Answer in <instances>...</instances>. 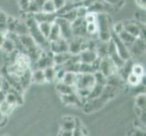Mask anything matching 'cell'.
<instances>
[{"label": "cell", "instance_id": "1", "mask_svg": "<svg viewBox=\"0 0 146 136\" xmlns=\"http://www.w3.org/2000/svg\"><path fill=\"white\" fill-rule=\"evenodd\" d=\"M26 24L28 28V34L34 39V41L41 48L43 51H50V42L46 37L43 36V34L40 32L38 28V24L36 20L30 15L26 20Z\"/></svg>", "mask_w": 146, "mask_h": 136}, {"label": "cell", "instance_id": "2", "mask_svg": "<svg viewBox=\"0 0 146 136\" xmlns=\"http://www.w3.org/2000/svg\"><path fill=\"white\" fill-rule=\"evenodd\" d=\"M97 27H98V36L101 41H109L111 39V19L107 14L99 13L97 14Z\"/></svg>", "mask_w": 146, "mask_h": 136}, {"label": "cell", "instance_id": "3", "mask_svg": "<svg viewBox=\"0 0 146 136\" xmlns=\"http://www.w3.org/2000/svg\"><path fill=\"white\" fill-rule=\"evenodd\" d=\"M111 39L113 40V42L116 48V52L120 55V57L122 58L123 61H127L131 59V54L127 47V45L125 44L117 34H115L112 30V34H111Z\"/></svg>", "mask_w": 146, "mask_h": 136}, {"label": "cell", "instance_id": "4", "mask_svg": "<svg viewBox=\"0 0 146 136\" xmlns=\"http://www.w3.org/2000/svg\"><path fill=\"white\" fill-rule=\"evenodd\" d=\"M94 84H95L94 74H78L77 82L76 84H75V89L92 90Z\"/></svg>", "mask_w": 146, "mask_h": 136}, {"label": "cell", "instance_id": "5", "mask_svg": "<svg viewBox=\"0 0 146 136\" xmlns=\"http://www.w3.org/2000/svg\"><path fill=\"white\" fill-rule=\"evenodd\" d=\"M54 23L59 27L60 32H61V36L64 39L69 41L70 39L74 37L71 23L67 21L66 19H64L62 17H56V18L54 20Z\"/></svg>", "mask_w": 146, "mask_h": 136}, {"label": "cell", "instance_id": "6", "mask_svg": "<svg viewBox=\"0 0 146 136\" xmlns=\"http://www.w3.org/2000/svg\"><path fill=\"white\" fill-rule=\"evenodd\" d=\"M98 71L108 78L111 75H113V74L118 72V69L116 68V66L114 65V64L113 63L112 60L110 59L109 56H105V57L101 58Z\"/></svg>", "mask_w": 146, "mask_h": 136}, {"label": "cell", "instance_id": "7", "mask_svg": "<svg viewBox=\"0 0 146 136\" xmlns=\"http://www.w3.org/2000/svg\"><path fill=\"white\" fill-rule=\"evenodd\" d=\"M123 29L125 31H127L129 34H132L135 38L138 37H143V27H141L139 25V21L133 22V21H126L123 22Z\"/></svg>", "mask_w": 146, "mask_h": 136}, {"label": "cell", "instance_id": "8", "mask_svg": "<svg viewBox=\"0 0 146 136\" xmlns=\"http://www.w3.org/2000/svg\"><path fill=\"white\" fill-rule=\"evenodd\" d=\"M72 26V31L74 36H80L84 37L87 36L86 30H85V26H86V22L82 17H77L74 22L71 23Z\"/></svg>", "mask_w": 146, "mask_h": 136}, {"label": "cell", "instance_id": "9", "mask_svg": "<svg viewBox=\"0 0 146 136\" xmlns=\"http://www.w3.org/2000/svg\"><path fill=\"white\" fill-rule=\"evenodd\" d=\"M84 37L74 36L68 41V52L71 54H79L84 49Z\"/></svg>", "mask_w": 146, "mask_h": 136}, {"label": "cell", "instance_id": "10", "mask_svg": "<svg viewBox=\"0 0 146 136\" xmlns=\"http://www.w3.org/2000/svg\"><path fill=\"white\" fill-rule=\"evenodd\" d=\"M127 47L129 49L131 55H132V54L135 55L143 54L145 51V40L143 37H138L132 44L127 45Z\"/></svg>", "mask_w": 146, "mask_h": 136}, {"label": "cell", "instance_id": "11", "mask_svg": "<svg viewBox=\"0 0 146 136\" xmlns=\"http://www.w3.org/2000/svg\"><path fill=\"white\" fill-rule=\"evenodd\" d=\"M50 51L53 54L68 52V41L61 37L56 41L50 42Z\"/></svg>", "mask_w": 146, "mask_h": 136}, {"label": "cell", "instance_id": "12", "mask_svg": "<svg viewBox=\"0 0 146 136\" xmlns=\"http://www.w3.org/2000/svg\"><path fill=\"white\" fill-rule=\"evenodd\" d=\"M78 56L80 59V62L86 63V64H92L98 58V55L96 52H95V50L91 49V48L82 50V51L79 53Z\"/></svg>", "mask_w": 146, "mask_h": 136}, {"label": "cell", "instance_id": "13", "mask_svg": "<svg viewBox=\"0 0 146 136\" xmlns=\"http://www.w3.org/2000/svg\"><path fill=\"white\" fill-rule=\"evenodd\" d=\"M33 18L36 20L37 24L39 23H44V22H48V23H54L55 18H56V14H48L44 12H38L34 15H31Z\"/></svg>", "mask_w": 146, "mask_h": 136}, {"label": "cell", "instance_id": "14", "mask_svg": "<svg viewBox=\"0 0 146 136\" xmlns=\"http://www.w3.org/2000/svg\"><path fill=\"white\" fill-rule=\"evenodd\" d=\"M60 96H61V99L64 102V103L67 105H73V106H74V105L83 104V101L78 96V94L76 93L66 94V95H60Z\"/></svg>", "mask_w": 146, "mask_h": 136}, {"label": "cell", "instance_id": "15", "mask_svg": "<svg viewBox=\"0 0 146 136\" xmlns=\"http://www.w3.org/2000/svg\"><path fill=\"white\" fill-rule=\"evenodd\" d=\"M77 118H74L72 116H64L63 118L62 123H61V128L62 130H66V131H74V128L77 125Z\"/></svg>", "mask_w": 146, "mask_h": 136}, {"label": "cell", "instance_id": "16", "mask_svg": "<svg viewBox=\"0 0 146 136\" xmlns=\"http://www.w3.org/2000/svg\"><path fill=\"white\" fill-rule=\"evenodd\" d=\"M56 91L60 95H66V94H71L74 93H76L75 86H71V85L65 84L61 81H57Z\"/></svg>", "mask_w": 146, "mask_h": 136}, {"label": "cell", "instance_id": "17", "mask_svg": "<svg viewBox=\"0 0 146 136\" xmlns=\"http://www.w3.org/2000/svg\"><path fill=\"white\" fill-rule=\"evenodd\" d=\"M31 77H32V83H35L36 84H44L46 83L43 69L35 68L32 71Z\"/></svg>", "mask_w": 146, "mask_h": 136}, {"label": "cell", "instance_id": "18", "mask_svg": "<svg viewBox=\"0 0 146 136\" xmlns=\"http://www.w3.org/2000/svg\"><path fill=\"white\" fill-rule=\"evenodd\" d=\"M77 76H78L77 73L65 72L61 80V82H63L65 84L71 85V86H75V84H76V82H77Z\"/></svg>", "mask_w": 146, "mask_h": 136}, {"label": "cell", "instance_id": "19", "mask_svg": "<svg viewBox=\"0 0 146 136\" xmlns=\"http://www.w3.org/2000/svg\"><path fill=\"white\" fill-rule=\"evenodd\" d=\"M32 71L31 69H27L26 72L23 74V75L19 78V84L21 85V87L23 88V90L25 91L26 89H27V87L30 85V84L32 83Z\"/></svg>", "mask_w": 146, "mask_h": 136}, {"label": "cell", "instance_id": "20", "mask_svg": "<svg viewBox=\"0 0 146 136\" xmlns=\"http://www.w3.org/2000/svg\"><path fill=\"white\" fill-rule=\"evenodd\" d=\"M73 54H71L69 52L64 53H59V54H54V65H62L66 61L71 58Z\"/></svg>", "mask_w": 146, "mask_h": 136}, {"label": "cell", "instance_id": "21", "mask_svg": "<svg viewBox=\"0 0 146 136\" xmlns=\"http://www.w3.org/2000/svg\"><path fill=\"white\" fill-rule=\"evenodd\" d=\"M44 77H46V83H53L54 81L56 80V70L54 66H48L44 69Z\"/></svg>", "mask_w": 146, "mask_h": 136}, {"label": "cell", "instance_id": "22", "mask_svg": "<svg viewBox=\"0 0 146 136\" xmlns=\"http://www.w3.org/2000/svg\"><path fill=\"white\" fill-rule=\"evenodd\" d=\"M61 32H60V29L59 27L57 26L56 24L54 22L52 25V27H51V31H50V34L47 37L48 41L49 42H54V41H56L59 38H61Z\"/></svg>", "mask_w": 146, "mask_h": 136}, {"label": "cell", "instance_id": "23", "mask_svg": "<svg viewBox=\"0 0 146 136\" xmlns=\"http://www.w3.org/2000/svg\"><path fill=\"white\" fill-rule=\"evenodd\" d=\"M14 108H15L14 105L7 103L6 100L0 103V113L3 115H5V116H8L14 111Z\"/></svg>", "mask_w": 146, "mask_h": 136}, {"label": "cell", "instance_id": "24", "mask_svg": "<svg viewBox=\"0 0 146 136\" xmlns=\"http://www.w3.org/2000/svg\"><path fill=\"white\" fill-rule=\"evenodd\" d=\"M117 34L119 36V37L121 38V40H122V41L126 45H129L130 44H132L134 41V40L136 39L134 36H133L131 34H129L127 31H125L124 29H123L122 31H121L120 33H118Z\"/></svg>", "mask_w": 146, "mask_h": 136}, {"label": "cell", "instance_id": "25", "mask_svg": "<svg viewBox=\"0 0 146 136\" xmlns=\"http://www.w3.org/2000/svg\"><path fill=\"white\" fill-rule=\"evenodd\" d=\"M143 77H139V76H137L136 74H133L132 72H131L127 75V77L125 80H126L127 83L130 85H132V86H133V87H136L137 85H139L141 83L143 82Z\"/></svg>", "mask_w": 146, "mask_h": 136}, {"label": "cell", "instance_id": "26", "mask_svg": "<svg viewBox=\"0 0 146 136\" xmlns=\"http://www.w3.org/2000/svg\"><path fill=\"white\" fill-rule=\"evenodd\" d=\"M1 49L4 52H6L7 54H10L16 50V47H15V44L12 40L6 37V40L4 41L2 46H1Z\"/></svg>", "mask_w": 146, "mask_h": 136}, {"label": "cell", "instance_id": "27", "mask_svg": "<svg viewBox=\"0 0 146 136\" xmlns=\"http://www.w3.org/2000/svg\"><path fill=\"white\" fill-rule=\"evenodd\" d=\"M52 25H53V23H48V22H44V23L38 24V28L44 37H46V38L48 37L50 31H51Z\"/></svg>", "mask_w": 146, "mask_h": 136}, {"label": "cell", "instance_id": "28", "mask_svg": "<svg viewBox=\"0 0 146 136\" xmlns=\"http://www.w3.org/2000/svg\"><path fill=\"white\" fill-rule=\"evenodd\" d=\"M42 12L48 13V14H55L56 8H55L52 0H46V1H44L42 7Z\"/></svg>", "mask_w": 146, "mask_h": 136}, {"label": "cell", "instance_id": "29", "mask_svg": "<svg viewBox=\"0 0 146 136\" xmlns=\"http://www.w3.org/2000/svg\"><path fill=\"white\" fill-rule=\"evenodd\" d=\"M78 74H94V70L91 64L80 62L78 67Z\"/></svg>", "mask_w": 146, "mask_h": 136}, {"label": "cell", "instance_id": "30", "mask_svg": "<svg viewBox=\"0 0 146 136\" xmlns=\"http://www.w3.org/2000/svg\"><path fill=\"white\" fill-rule=\"evenodd\" d=\"M42 11V7L40 6V5L35 0V1H32L30 2L29 6L27 7V14L28 13L29 15H34L36 13H38V12H41Z\"/></svg>", "mask_w": 146, "mask_h": 136}, {"label": "cell", "instance_id": "31", "mask_svg": "<svg viewBox=\"0 0 146 136\" xmlns=\"http://www.w3.org/2000/svg\"><path fill=\"white\" fill-rule=\"evenodd\" d=\"M145 101H146V97H145V94H139L136 98H135V107L141 109L143 111H145Z\"/></svg>", "mask_w": 146, "mask_h": 136}, {"label": "cell", "instance_id": "32", "mask_svg": "<svg viewBox=\"0 0 146 136\" xmlns=\"http://www.w3.org/2000/svg\"><path fill=\"white\" fill-rule=\"evenodd\" d=\"M131 72L134 74H136L139 77L144 76V68H143V65L140 64H133Z\"/></svg>", "mask_w": 146, "mask_h": 136}, {"label": "cell", "instance_id": "33", "mask_svg": "<svg viewBox=\"0 0 146 136\" xmlns=\"http://www.w3.org/2000/svg\"><path fill=\"white\" fill-rule=\"evenodd\" d=\"M60 17H64V19H66L67 21H69L70 23H72L74 22L75 19L77 18V14H76V7H74L73 9H71L70 11L66 12L65 14H64L63 16H60Z\"/></svg>", "mask_w": 146, "mask_h": 136}, {"label": "cell", "instance_id": "34", "mask_svg": "<svg viewBox=\"0 0 146 136\" xmlns=\"http://www.w3.org/2000/svg\"><path fill=\"white\" fill-rule=\"evenodd\" d=\"M85 30H86V34L89 36H93L94 34L98 33V27H97V23L94 22V23H86V26H85Z\"/></svg>", "mask_w": 146, "mask_h": 136}, {"label": "cell", "instance_id": "35", "mask_svg": "<svg viewBox=\"0 0 146 136\" xmlns=\"http://www.w3.org/2000/svg\"><path fill=\"white\" fill-rule=\"evenodd\" d=\"M94 78H95V84H102V85H106L107 84V77L100 73L99 71L94 73Z\"/></svg>", "mask_w": 146, "mask_h": 136}, {"label": "cell", "instance_id": "36", "mask_svg": "<svg viewBox=\"0 0 146 136\" xmlns=\"http://www.w3.org/2000/svg\"><path fill=\"white\" fill-rule=\"evenodd\" d=\"M73 136H87V132L82 124L76 125V127L73 131Z\"/></svg>", "mask_w": 146, "mask_h": 136}, {"label": "cell", "instance_id": "37", "mask_svg": "<svg viewBox=\"0 0 146 136\" xmlns=\"http://www.w3.org/2000/svg\"><path fill=\"white\" fill-rule=\"evenodd\" d=\"M29 4H30V2L28 0H18V7L22 12H25V13L27 12Z\"/></svg>", "mask_w": 146, "mask_h": 136}, {"label": "cell", "instance_id": "38", "mask_svg": "<svg viewBox=\"0 0 146 136\" xmlns=\"http://www.w3.org/2000/svg\"><path fill=\"white\" fill-rule=\"evenodd\" d=\"M55 8H56V11L59 9H61L65 6V4L67 3V0H52Z\"/></svg>", "mask_w": 146, "mask_h": 136}, {"label": "cell", "instance_id": "39", "mask_svg": "<svg viewBox=\"0 0 146 136\" xmlns=\"http://www.w3.org/2000/svg\"><path fill=\"white\" fill-rule=\"evenodd\" d=\"M57 136H73V131H66L60 129Z\"/></svg>", "mask_w": 146, "mask_h": 136}, {"label": "cell", "instance_id": "40", "mask_svg": "<svg viewBox=\"0 0 146 136\" xmlns=\"http://www.w3.org/2000/svg\"><path fill=\"white\" fill-rule=\"evenodd\" d=\"M7 18H8L7 15L0 9V23H7Z\"/></svg>", "mask_w": 146, "mask_h": 136}, {"label": "cell", "instance_id": "41", "mask_svg": "<svg viewBox=\"0 0 146 136\" xmlns=\"http://www.w3.org/2000/svg\"><path fill=\"white\" fill-rule=\"evenodd\" d=\"M0 32L3 34H7L8 32L7 23H0Z\"/></svg>", "mask_w": 146, "mask_h": 136}, {"label": "cell", "instance_id": "42", "mask_svg": "<svg viewBox=\"0 0 146 136\" xmlns=\"http://www.w3.org/2000/svg\"><path fill=\"white\" fill-rule=\"evenodd\" d=\"M136 5L142 9H145V0H135Z\"/></svg>", "mask_w": 146, "mask_h": 136}, {"label": "cell", "instance_id": "43", "mask_svg": "<svg viewBox=\"0 0 146 136\" xmlns=\"http://www.w3.org/2000/svg\"><path fill=\"white\" fill-rule=\"evenodd\" d=\"M104 1L109 5H112V6H116L120 3L121 0H104Z\"/></svg>", "mask_w": 146, "mask_h": 136}, {"label": "cell", "instance_id": "44", "mask_svg": "<svg viewBox=\"0 0 146 136\" xmlns=\"http://www.w3.org/2000/svg\"><path fill=\"white\" fill-rule=\"evenodd\" d=\"M6 34H3V33H1L0 32V48H1V46H2V44H3V43H4V41L6 40Z\"/></svg>", "mask_w": 146, "mask_h": 136}, {"label": "cell", "instance_id": "45", "mask_svg": "<svg viewBox=\"0 0 146 136\" xmlns=\"http://www.w3.org/2000/svg\"><path fill=\"white\" fill-rule=\"evenodd\" d=\"M6 94H7V93L3 92L2 90H0V103L6 100Z\"/></svg>", "mask_w": 146, "mask_h": 136}, {"label": "cell", "instance_id": "46", "mask_svg": "<svg viewBox=\"0 0 146 136\" xmlns=\"http://www.w3.org/2000/svg\"><path fill=\"white\" fill-rule=\"evenodd\" d=\"M84 0H73V2L75 4H79V3H82Z\"/></svg>", "mask_w": 146, "mask_h": 136}, {"label": "cell", "instance_id": "47", "mask_svg": "<svg viewBox=\"0 0 146 136\" xmlns=\"http://www.w3.org/2000/svg\"><path fill=\"white\" fill-rule=\"evenodd\" d=\"M29 2H32V1H35V0H28Z\"/></svg>", "mask_w": 146, "mask_h": 136}, {"label": "cell", "instance_id": "48", "mask_svg": "<svg viewBox=\"0 0 146 136\" xmlns=\"http://www.w3.org/2000/svg\"><path fill=\"white\" fill-rule=\"evenodd\" d=\"M71 1H72V2H73V0H71Z\"/></svg>", "mask_w": 146, "mask_h": 136}]
</instances>
